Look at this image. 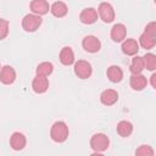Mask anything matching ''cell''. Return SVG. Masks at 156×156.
Segmentation results:
<instances>
[{"mask_svg":"<svg viewBox=\"0 0 156 156\" xmlns=\"http://www.w3.org/2000/svg\"><path fill=\"white\" fill-rule=\"evenodd\" d=\"M129 84L132 87L133 90H136V91H140L143 89L146 88L147 85V79L145 76H143L141 73L140 74H132L130 78H129Z\"/></svg>","mask_w":156,"mask_h":156,"instance_id":"30bf717a","label":"cell"},{"mask_svg":"<svg viewBox=\"0 0 156 156\" xmlns=\"http://www.w3.org/2000/svg\"><path fill=\"white\" fill-rule=\"evenodd\" d=\"M41 22L43 20L40 16H37L34 13H28L22 20V28L28 33H33L40 27Z\"/></svg>","mask_w":156,"mask_h":156,"instance_id":"3957f363","label":"cell"},{"mask_svg":"<svg viewBox=\"0 0 156 156\" xmlns=\"http://www.w3.org/2000/svg\"><path fill=\"white\" fill-rule=\"evenodd\" d=\"M32 88L37 94H43L49 88V80L46 77L43 76H35L32 82Z\"/></svg>","mask_w":156,"mask_h":156,"instance_id":"4fadbf2b","label":"cell"},{"mask_svg":"<svg viewBox=\"0 0 156 156\" xmlns=\"http://www.w3.org/2000/svg\"><path fill=\"white\" fill-rule=\"evenodd\" d=\"M108 145H110V139L104 133H96L90 139V147L95 152H102V151L107 150Z\"/></svg>","mask_w":156,"mask_h":156,"instance_id":"7a4b0ae2","label":"cell"},{"mask_svg":"<svg viewBox=\"0 0 156 156\" xmlns=\"http://www.w3.org/2000/svg\"><path fill=\"white\" fill-rule=\"evenodd\" d=\"M68 126L63 121H56L50 129V136L56 143H63L68 138Z\"/></svg>","mask_w":156,"mask_h":156,"instance_id":"6da1fadb","label":"cell"},{"mask_svg":"<svg viewBox=\"0 0 156 156\" xmlns=\"http://www.w3.org/2000/svg\"><path fill=\"white\" fill-rule=\"evenodd\" d=\"M143 69H145L143 57L138 56V55L134 56L132 58V62H130V66H129V71L132 72V74H140L143 72Z\"/></svg>","mask_w":156,"mask_h":156,"instance_id":"d6986e66","label":"cell"},{"mask_svg":"<svg viewBox=\"0 0 156 156\" xmlns=\"http://www.w3.org/2000/svg\"><path fill=\"white\" fill-rule=\"evenodd\" d=\"M146 34H149V35H151V37H155L156 38V22H150V23H147L146 24V27H145V30H144Z\"/></svg>","mask_w":156,"mask_h":156,"instance_id":"484cf974","label":"cell"},{"mask_svg":"<svg viewBox=\"0 0 156 156\" xmlns=\"http://www.w3.org/2000/svg\"><path fill=\"white\" fill-rule=\"evenodd\" d=\"M121 49H122V51H123L126 55H128V56H134V55H136L138 51H139V44H138V41H136L135 39L128 38V39H124V40L122 41Z\"/></svg>","mask_w":156,"mask_h":156,"instance_id":"ba28073f","label":"cell"},{"mask_svg":"<svg viewBox=\"0 0 156 156\" xmlns=\"http://www.w3.org/2000/svg\"><path fill=\"white\" fill-rule=\"evenodd\" d=\"M79 20H80V22L84 23V24H93V23H95L96 20H98V12H96V10L93 9V7H87V9H84V10L80 12Z\"/></svg>","mask_w":156,"mask_h":156,"instance_id":"7c38bea8","label":"cell"},{"mask_svg":"<svg viewBox=\"0 0 156 156\" xmlns=\"http://www.w3.org/2000/svg\"><path fill=\"white\" fill-rule=\"evenodd\" d=\"M117 133L121 136H123V138L129 136L133 133V124L129 121H121V122H118V124H117Z\"/></svg>","mask_w":156,"mask_h":156,"instance_id":"ffe728a7","label":"cell"},{"mask_svg":"<svg viewBox=\"0 0 156 156\" xmlns=\"http://www.w3.org/2000/svg\"><path fill=\"white\" fill-rule=\"evenodd\" d=\"M143 61H144V66L146 69L149 71H154L156 68V56L151 52H147L143 56Z\"/></svg>","mask_w":156,"mask_h":156,"instance_id":"603a6c76","label":"cell"},{"mask_svg":"<svg viewBox=\"0 0 156 156\" xmlns=\"http://www.w3.org/2000/svg\"><path fill=\"white\" fill-rule=\"evenodd\" d=\"M29 7L32 10V12L37 16H41V15H45L49 12L50 10V6H49V2L46 0H33L30 1L29 4Z\"/></svg>","mask_w":156,"mask_h":156,"instance_id":"52a82bcc","label":"cell"},{"mask_svg":"<svg viewBox=\"0 0 156 156\" xmlns=\"http://www.w3.org/2000/svg\"><path fill=\"white\" fill-rule=\"evenodd\" d=\"M26 144H27V139H26V136H24L22 133H20V132H15V133L11 135V138H10V145H11V147H12L13 150H16V151L22 150V149L26 146Z\"/></svg>","mask_w":156,"mask_h":156,"instance_id":"9a60e30c","label":"cell"},{"mask_svg":"<svg viewBox=\"0 0 156 156\" xmlns=\"http://www.w3.org/2000/svg\"><path fill=\"white\" fill-rule=\"evenodd\" d=\"M50 12H51L55 17L61 18V17H63V16L67 15L68 7H67V5H66L63 1H55V2H52V5L50 6Z\"/></svg>","mask_w":156,"mask_h":156,"instance_id":"e0dca14e","label":"cell"},{"mask_svg":"<svg viewBox=\"0 0 156 156\" xmlns=\"http://www.w3.org/2000/svg\"><path fill=\"white\" fill-rule=\"evenodd\" d=\"M90 156H104V155H102L101 152H93Z\"/></svg>","mask_w":156,"mask_h":156,"instance_id":"83f0119b","label":"cell"},{"mask_svg":"<svg viewBox=\"0 0 156 156\" xmlns=\"http://www.w3.org/2000/svg\"><path fill=\"white\" fill-rule=\"evenodd\" d=\"M16 79V72L11 66H4L0 69V82L9 85L12 84Z\"/></svg>","mask_w":156,"mask_h":156,"instance_id":"8fae6325","label":"cell"},{"mask_svg":"<svg viewBox=\"0 0 156 156\" xmlns=\"http://www.w3.org/2000/svg\"><path fill=\"white\" fill-rule=\"evenodd\" d=\"M96 12H99L100 18L105 23H110L115 20V10H113V7L110 2H101L99 5Z\"/></svg>","mask_w":156,"mask_h":156,"instance_id":"5b68a950","label":"cell"},{"mask_svg":"<svg viewBox=\"0 0 156 156\" xmlns=\"http://www.w3.org/2000/svg\"><path fill=\"white\" fill-rule=\"evenodd\" d=\"M0 69H1V66H0Z\"/></svg>","mask_w":156,"mask_h":156,"instance_id":"f1b7e54d","label":"cell"},{"mask_svg":"<svg viewBox=\"0 0 156 156\" xmlns=\"http://www.w3.org/2000/svg\"><path fill=\"white\" fill-rule=\"evenodd\" d=\"M82 45H83V49L85 51H88V52H98L101 49L100 40L96 37H94V35L84 37V39L82 41Z\"/></svg>","mask_w":156,"mask_h":156,"instance_id":"8992f818","label":"cell"},{"mask_svg":"<svg viewBox=\"0 0 156 156\" xmlns=\"http://www.w3.org/2000/svg\"><path fill=\"white\" fill-rule=\"evenodd\" d=\"M135 156H154V149L150 145H140L135 150Z\"/></svg>","mask_w":156,"mask_h":156,"instance_id":"cb8c5ba5","label":"cell"},{"mask_svg":"<svg viewBox=\"0 0 156 156\" xmlns=\"http://www.w3.org/2000/svg\"><path fill=\"white\" fill-rule=\"evenodd\" d=\"M106 74H107L108 80L112 82V83H119V82L122 80V78H123V71H122V68H121L119 66H117V65L110 66V67L107 68Z\"/></svg>","mask_w":156,"mask_h":156,"instance_id":"2e32d148","label":"cell"},{"mask_svg":"<svg viewBox=\"0 0 156 156\" xmlns=\"http://www.w3.org/2000/svg\"><path fill=\"white\" fill-rule=\"evenodd\" d=\"M60 61L65 66H71L74 62V54L69 46H65L60 51Z\"/></svg>","mask_w":156,"mask_h":156,"instance_id":"ac0fdd59","label":"cell"},{"mask_svg":"<svg viewBox=\"0 0 156 156\" xmlns=\"http://www.w3.org/2000/svg\"><path fill=\"white\" fill-rule=\"evenodd\" d=\"M9 21L7 20H4V18H0V40L5 39L9 34Z\"/></svg>","mask_w":156,"mask_h":156,"instance_id":"d4e9b609","label":"cell"},{"mask_svg":"<svg viewBox=\"0 0 156 156\" xmlns=\"http://www.w3.org/2000/svg\"><path fill=\"white\" fill-rule=\"evenodd\" d=\"M127 34V28L123 23H116L111 28V39L116 43H121L126 39Z\"/></svg>","mask_w":156,"mask_h":156,"instance_id":"9c48e42d","label":"cell"},{"mask_svg":"<svg viewBox=\"0 0 156 156\" xmlns=\"http://www.w3.org/2000/svg\"><path fill=\"white\" fill-rule=\"evenodd\" d=\"M91 65L85 60H78L74 63V74L80 79H87L91 76Z\"/></svg>","mask_w":156,"mask_h":156,"instance_id":"277c9868","label":"cell"},{"mask_svg":"<svg viewBox=\"0 0 156 156\" xmlns=\"http://www.w3.org/2000/svg\"><path fill=\"white\" fill-rule=\"evenodd\" d=\"M52 71H54V65H52L51 62H48V61L39 63V65L37 66V68H35L37 76H43V77L50 76V74L52 73Z\"/></svg>","mask_w":156,"mask_h":156,"instance_id":"7402d4cb","label":"cell"},{"mask_svg":"<svg viewBox=\"0 0 156 156\" xmlns=\"http://www.w3.org/2000/svg\"><path fill=\"white\" fill-rule=\"evenodd\" d=\"M138 44H140L141 48L149 50V49H152V48L155 46V44H156V38H155V37H151V35H149V34H146V33L144 32V33L139 37V43H138Z\"/></svg>","mask_w":156,"mask_h":156,"instance_id":"44dd1931","label":"cell"},{"mask_svg":"<svg viewBox=\"0 0 156 156\" xmlns=\"http://www.w3.org/2000/svg\"><path fill=\"white\" fill-rule=\"evenodd\" d=\"M117 100H118V93L115 89H106L100 95V101L106 106H111L116 104Z\"/></svg>","mask_w":156,"mask_h":156,"instance_id":"5bb4252c","label":"cell"},{"mask_svg":"<svg viewBox=\"0 0 156 156\" xmlns=\"http://www.w3.org/2000/svg\"><path fill=\"white\" fill-rule=\"evenodd\" d=\"M150 78H151V85H152V88H156V74L154 73Z\"/></svg>","mask_w":156,"mask_h":156,"instance_id":"4316f807","label":"cell"}]
</instances>
